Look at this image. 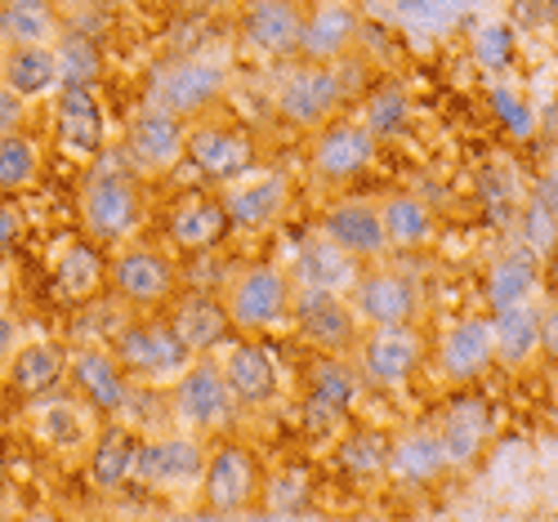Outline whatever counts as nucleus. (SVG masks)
Returning <instances> with one entry per match:
<instances>
[{
  "label": "nucleus",
  "mask_w": 558,
  "mask_h": 522,
  "mask_svg": "<svg viewBox=\"0 0 558 522\" xmlns=\"http://www.w3.org/2000/svg\"><path fill=\"white\" fill-rule=\"evenodd\" d=\"M76 215H81V232L95 246L134 242V232L144 228V183H138V174L121 157L104 153L81 174Z\"/></svg>",
  "instance_id": "1"
},
{
  "label": "nucleus",
  "mask_w": 558,
  "mask_h": 522,
  "mask_svg": "<svg viewBox=\"0 0 558 522\" xmlns=\"http://www.w3.org/2000/svg\"><path fill=\"white\" fill-rule=\"evenodd\" d=\"M170 420L179 424L183 434L193 438H219L232 429V420H238V402H232L228 393V379L219 371V357L215 353H197L189 357V366H183L170 385Z\"/></svg>",
  "instance_id": "2"
},
{
  "label": "nucleus",
  "mask_w": 558,
  "mask_h": 522,
  "mask_svg": "<svg viewBox=\"0 0 558 522\" xmlns=\"http://www.w3.org/2000/svg\"><path fill=\"white\" fill-rule=\"evenodd\" d=\"M219 300L238 336H268V330L291 326L295 281L282 264H242L223 281Z\"/></svg>",
  "instance_id": "3"
},
{
  "label": "nucleus",
  "mask_w": 558,
  "mask_h": 522,
  "mask_svg": "<svg viewBox=\"0 0 558 522\" xmlns=\"http://www.w3.org/2000/svg\"><path fill=\"white\" fill-rule=\"evenodd\" d=\"M366 379L353 366L349 353H317V362L304 375L300 393V424L308 438H336L349 429L353 406L362 402Z\"/></svg>",
  "instance_id": "4"
},
{
  "label": "nucleus",
  "mask_w": 558,
  "mask_h": 522,
  "mask_svg": "<svg viewBox=\"0 0 558 522\" xmlns=\"http://www.w3.org/2000/svg\"><path fill=\"white\" fill-rule=\"evenodd\" d=\"M108 349L117 353V362L125 366L134 385H153V389H166L193 357L170 330L166 313H134L130 321H121L112 330Z\"/></svg>",
  "instance_id": "5"
},
{
  "label": "nucleus",
  "mask_w": 558,
  "mask_h": 522,
  "mask_svg": "<svg viewBox=\"0 0 558 522\" xmlns=\"http://www.w3.org/2000/svg\"><path fill=\"white\" fill-rule=\"evenodd\" d=\"M206 469V438L193 434H157L138 442L130 491H148L161 500H197V483Z\"/></svg>",
  "instance_id": "6"
},
{
  "label": "nucleus",
  "mask_w": 558,
  "mask_h": 522,
  "mask_svg": "<svg viewBox=\"0 0 558 522\" xmlns=\"http://www.w3.org/2000/svg\"><path fill=\"white\" fill-rule=\"evenodd\" d=\"M264 464L251 447L242 442H219L206 451V469L197 483V509L210 518H238L259 509L264 496Z\"/></svg>",
  "instance_id": "7"
},
{
  "label": "nucleus",
  "mask_w": 558,
  "mask_h": 522,
  "mask_svg": "<svg viewBox=\"0 0 558 522\" xmlns=\"http://www.w3.org/2000/svg\"><path fill=\"white\" fill-rule=\"evenodd\" d=\"M223 94H228V63L193 54V59L161 63L148 81L144 104L166 108L179 121H202V117H210V108H219Z\"/></svg>",
  "instance_id": "8"
},
{
  "label": "nucleus",
  "mask_w": 558,
  "mask_h": 522,
  "mask_svg": "<svg viewBox=\"0 0 558 522\" xmlns=\"http://www.w3.org/2000/svg\"><path fill=\"white\" fill-rule=\"evenodd\" d=\"M108 291L130 313H161L179 291V272L166 251L144 242H121L112 246L108 259Z\"/></svg>",
  "instance_id": "9"
},
{
  "label": "nucleus",
  "mask_w": 558,
  "mask_h": 522,
  "mask_svg": "<svg viewBox=\"0 0 558 522\" xmlns=\"http://www.w3.org/2000/svg\"><path fill=\"white\" fill-rule=\"evenodd\" d=\"M344 104V76L340 63H304L295 59V68H287L277 76L272 89V112L287 125L313 134L317 125H327L331 117H340Z\"/></svg>",
  "instance_id": "10"
},
{
  "label": "nucleus",
  "mask_w": 558,
  "mask_h": 522,
  "mask_svg": "<svg viewBox=\"0 0 558 522\" xmlns=\"http://www.w3.org/2000/svg\"><path fill=\"white\" fill-rule=\"evenodd\" d=\"M349 308L357 326H421V281L407 268L380 259V264H362L357 281L349 287Z\"/></svg>",
  "instance_id": "11"
},
{
  "label": "nucleus",
  "mask_w": 558,
  "mask_h": 522,
  "mask_svg": "<svg viewBox=\"0 0 558 522\" xmlns=\"http://www.w3.org/2000/svg\"><path fill=\"white\" fill-rule=\"evenodd\" d=\"M425 353L429 349L421 326H362L349 357L371 389L393 393L415 379V371L425 366Z\"/></svg>",
  "instance_id": "12"
},
{
  "label": "nucleus",
  "mask_w": 558,
  "mask_h": 522,
  "mask_svg": "<svg viewBox=\"0 0 558 522\" xmlns=\"http://www.w3.org/2000/svg\"><path fill=\"white\" fill-rule=\"evenodd\" d=\"M380 157V144L357 117H331L308 138V174L317 187H349Z\"/></svg>",
  "instance_id": "13"
},
{
  "label": "nucleus",
  "mask_w": 558,
  "mask_h": 522,
  "mask_svg": "<svg viewBox=\"0 0 558 522\" xmlns=\"http://www.w3.org/2000/svg\"><path fill=\"white\" fill-rule=\"evenodd\" d=\"M259 161V148L251 130L232 125V121H189V148H183V166H193L197 179H206L210 187H228L242 174H251Z\"/></svg>",
  "instance_id": "14"
},
{
  "label": "nucleus",
  "mask_w": 558,
  "mask_h": 522,
  "mask_svg": "<svg viewBox=\"0 0 558 522\" xmlns=\"http://www.w3.org/2000/svg\"><path fill=\"white\" fill-rule=\"evenodd\" d=\"M183 148H189V121H179L166 108H134V117L125 121L121 134V161L138 174V179H157L183 166Z\"/></svg>",
  "instance_id": "15"
},
{
  "label": "nucleus",
  "mask_w": 558,
  "mask_h": 522,
  "mask_svg": "<svg viewBox=\"0 0 558 522\" xmlns=\"http://www.w3.org/2000/svg\"><path fill=\"white\" fill-rule=\"evenodd\" d=\"M99 424H104V415L85 398H76L68 385L27 402V434L59 460L85 456L89 442H95V434H99Z\"/></svg>",
  "instance_id": "16"
},
{
  "label": "nucleus",
  "mask_w": 558,
  "mask_h": 522,
  "mask_svg": "<svg viewBox=\"0 0 558 522\" xmlns=\"http://www.w3.org/2000/svg\"><path fill=\"white\" fill-rule=\"evenodd\" d=\"M300 32H304L300 0H242L238 5V50L259 63H295Z\"/></svg>",
  "instance_id": "17"
},
{
  "label": "nucleus",
  "mask_w": 558,
  "mask_h": 522,
  "mask_svg": "<svg viewBox=\"0 0 558 522\" xmlns=\"http://www.w3.org/2000/svg\"><path fill=\"white\" fill-rule=\"evenodd\" d=\"M219 371L228 379V393L242 411H272L282 402L287 385H282V371H277L272 349L259 336H238L228 340L219 353Z\"/></svg>",
  "instance_id": "18"
},
{
  "label": "nucleus",
  "mask_w": 558,
  "mask_h": 522,
  "mask_svg": "<svg viewBox=\"0 0 558 522\" xmlns=\"http://www.w3.org/2000/svg\"><path fill=\"white\" fill-rule=\"evenodd\" d=\"M496 406L483 398V393H460L451 398L438 420H434V429L442 438V451H447V464L451 473H470L487 460L492 442H496Z\"/></svg>",
  "instance_id": "19"
},
{
  "label": "nucleus",
  "mask_w": 558,
  "mask_h": 522,
  "mask_svg": "<svg viewBox=\"0 0 558 522\" xmlns=\"http://www.w3.org/2000/svg\"><path fill=\"white\" fill-rule=\"evenodd\" d=\"M68 389L76 398H85L104 420L125 415L130 398H134V379L125 375V366L117 362V353L99 340H85L68 349Z\"/></svg>",
  "instance_id": "20"
},
{
  "label": "nucleus",
  "mask_w": 558,
  "mask_h": 522,
  "mask_svg": "<svg viewBox=\"0 0 558 522\" xmlns=\"http://www.w3.org/2000/svg\"><path fill=\"white\" fill-rule=\"evenodd\" d=\"M223 210L232 219V232H268L287 219L291 202H295V179L291 170H251L238 183L219 187Z\"/></svg>",
  "instance_id": "21"
},
{
  "label": "nucleus",
  "mask_w": 558,
  "mask_h": 522,
  "mask_svg": "<svg viewBox=\"0 0 558 522\" xmlns=\"http://www.w3.org/2000/svg\"><path fill=\"white\" fill-rule=\"evenodd\" d=\"M54 144L63 157L89 166L108 153V117L95 85H59L54 94Z\"/></svg>",
  "instance_id": "22"
},
{
  "label": "nucleus",
  "mask_w": 558,
  "mask_h": 522,
  "mask_svg": "<svg viewBox=\"0 0 558 522\" xmlns=\"http://www.w3.org/2000/svg\"><path fill=\"white\" fill-rule=\"evenodd\" d=\"M434 366L442 375V385L464 389L478 385V379L496 366V344H492V317L470 313L442 326V336L434 344Z\"/></svg>",
  "instance_id": "23"
},
{
  "label": "nucleus",
  "mask_w": 558,
  "mask_h": 522,
  "mask_svg": "<svg viewBox=\"0 0 558 522\" xmlns=\"http://www.w3.org/2000/svg\"><path fill=\"white\" fill-rule=\"evenodd\" d=\"M291 330L317 353H353L357 344V317L349 308V295L336 291H304L295 287L291 300Z\"/></svg>",
  "instance_id": "24"
},
{
  "label": "nucleus",
  "mask_w": 558,
  "mask_h": 522,
  "mask_svg": "<svg viewBox=\"0 0 558 522\" xmlns=\"http://www.w3.org/2000/svg\"><path fill=\"white\" fill-rule=\"evenodd\" d=\"M442 478H451V464H447V451H442L434 420L407 424V429H398L389 438V487L429 491Z\"/></svg>",
  "instance_id": "25"
},
{
  "label": "nucleus",
  "mask_w": 558,
  "mask_h": 522,
  "mask_svg": "<svg viewBox=\"0 0 558 522\" xmlns=\"http://www.w3.org/2000/svg\"><path fill=\"white\" fill-rule=\"evenodd\" d=\"M232 219L223 210L219 187L215 193H193V197H179L166 215V242L179 255H210L228 242Z\"/></svg>",
  "instance_id": "26"
},
{
  "label": "nucleus",
  "mask_w": 558,
  "mask_h": 522,
  "mask_svg": "<svg viewBox=\"0 0 558 522\" xmlns=\"http://www.w3.org/2000/svg\"><path fill=\"white\" fill-rule=\"evenodd\" d=\"M317 232L336 242L349 259L357 264H380L389 259V242H385V228H380V206L376 202H336L322 210Z\"/></svg>",
  "instance_id": "27"
},
{
  "label": "nucleus",
  "mask_w": 558,
  "mask_h": 522,
  "mask_svg": "<svg viewBox=\"0 0 558 522\" xmlns=\"http://www.w3.org/2000/svg\"><path fill=\"white\" fill-rule=\"evenodd\" d=\"M161 313H166L170 330L179 336V344L189 349L193 357H197V353H215V349H223L232 336H238V330H232V321H228L223 300L210 295V291H189V295L174 291V300H170Z\"/></svg>",
  "instance_id": "28"
},
{
  "label": "nucleus",
  "mask_w": 558,
  "mask_h": 522,
  "mask_svg": "<svg viewBox=\"0 0 558 522\" xmlns=\"http://www.w3.org/2000/svg\"><path fill=\"white\" fill-rule=\"evenodd\" d=\"M362 36V14L349 0H322V5L304 10V32H300V59L304 63H344Z\"/></svg>",
  "instance_id": "29"
},
{
  "label": "nucleus",
  "mask_w": 558,
  "mask_h": 522,
  "mask_svg": "<svg viewBox=\"0 0 558 522\" xmlns=\"http://www.w3.org/2000/svg\"><path fill=\"white\" fill-rule=\"evenodd\" d=\"M138 442H144V438H138L130 424H121V415L104 420L99 434H95V442H89V451L81 456V460H85L89 487L104 491V496L130 491V483H134V460H138Z\"/></svg>",
  "instance_id": "30"
},
{
  "label": "nucleus",
  "mask_w": 558,
  "mask_h": 522,
  "mask_svg": "<svg viewBox=\"0 0 558 522\" xmlns=\"http://www.w3.org/2000/svg\"><path fill=\"white\" fill-rule=\"evenodd\" d=\"M287 272H291L295 287H304V291H336V295H349V287L357 281L362 264L349 259L336 242H327V236L313 228V232H304L300 242H295V255L287 259Z\"/></svg>",
  "instance_id": "31"
},
{
  "label": "nucleus",
  "mask_w": 558,
  "mask_h": 522,
  "mask_svg": "<svg viewBox=\"0 0 558 522\" xmlns=\"http://www.w3.org/2000/svg\"><path fill=\"white\" fill-rule=\"evenodd\" d=\"M0 375H5V389L19 402H36V398H45V393H54V389L68 385V344L23 340Z\"/></svg>",
  "instance_id": "32"
},
{
  "label": "nucleus",
  "mask_w": 558,
  "mask_h": 522,
  "mask_svg": "<svg viewBox=\"0 0 558 522\" xmlns=\"http://www.w3.org/2000/svg\"><path fill=\"white\" fill-rule=\"evenodd\" d=\"M492 344H496V366L514 375L545 362L541 357V304L523 300V304L492 308Z\"/></svg>",
  "instance_id": "33"
},
{
  "label": "nucleus",
  "mask_w": 558,
  "mask_h": 522,
  "mask_svg": "<svg viewBox=\"0 0 558 522\" xmlns=\"http://www.w3.org/2000/svg\"><path fill=\"white\" fill-rule=\"evenodd\" d=\"M0 81H5L19 99H50L63 85L54 45H5L0 50Z\"/></svg>",
  "instance_id": "34"
},
{
  "label": "nucleus",
  "mask_w": 558,
  "mask_h": 522,
  "mask_svg": "<svg viewBox=\"0 0 558 522\" xmlns=\"http://www.w3.org/2000/svg\"><path fill=\"white\" fill-rule=\"evenodd\" d=\"M380 206V228H385V242H389V255H402V251H425L434 236H438V215L425 197L415 193H389Z\"/></svg>",
  "instance_id": "35"
},
{
  "label": "nucleus",
  "mask_w": 558,
  "mask_h": 522,
  "mask_svg": "<svg viewBox=\"0 0 558 522\" xmlns=\"http://www.w3.org/2000/svg\"><path fill=\"white\" fill-rule=\"evenodd\" d=\"M541 255H532L527 246H509L500 251L487 272H483V295H487V308H505V304H523V300H536V287H541Z\"/></svg>",
  "instance_id": "36"
},
{
  "label": "nucleus",
  "mask_w": 558,
  "mask_h": 522,
  "mask_svg": "<svg viewBox=\"0 0 558 522\" xmlns=\"http://www.w3.org/2000/svg\"><path fill=\"white\" fill-rule=\"evenodd\" d=\"M336 469L362 491L389 487V438L376 429H349L336 434Z\"/></svg>",
  "instance_id": "37"
},
{
  "label": "nucleus",
  "mask_w": 558,
  "mask_h": 522,
  "mask_svg": "<svg viewBox=\"0 0 558 522\" xmlns=\"http://www.w3.org/2000/svg\"><path fill=\"white\" fill-rule=\"evenodd\" d=\"M108 287V259L104 251L89 242H72L63 246L59 264H54V291L63 304H89V300H99Z\"/></svg>",
  "instance_id": "38"
},
{
  "label": "nucleus",
  "mask_w": 558,
  "mask_h": 522,
  "mask_svg": "<svg viewBox=\"0 0 558 522\" xmlns=\"http://www.w3.org/2000/svg\"><path fill=\"white\" fill-rule=\"evenodd\" d=\"M357 121L366 125V134L376 138L380 148H385V144H398V138L411 130V89H407L402 81H393V76L376 81V85L366 89Z\"/></svg>",
  "instance_id": "39"
},
{
  "label": "nucleus",
  "mask_w": 558,
  "mask_h": 522,
  "mask_svg": "<svg viewBox=\"0 0 558 522\" xmlns=\"http://www.w3.org/2000/svg\"><path fill=\"white\" fill-rule=\"evenodd\" d=\"M40 179V144L23 130L0 134V197H19Z\"/></svg>",
  "instance_id": "40"
},
{
  "label": "nucleus",
  "mask_w": 558,
  "mask_h": 522,
  "mask_svg": "<svg viewBox=\"0 0 558 522\" xmlns=\"http://www.w3.org/2000/svg\"><path fill=\"white\" fill-rule=\"evenodd\" d=\"M54 5H5L0 0V45H54L59 40Z\"/></svg>",
  "instance_id": "41"
},
{
  "label": "nucleus",
  "mask_w": 558,
  "mask_h": 522,
  "mask_svg": "<svg viewBox=\"0 0 558 522\" xmlns=\"http://www.w3.org/2000/svg\"><path fill=\"white\" fill-rule=\"evenodd\" d=\"M509 223H514V242L527 246L532 255L545 259V255L558 251V215L549 206H541L532 193L519 202V210H514V219H509Z\"/></svg>",
  "instance_id": "42"
},
{
  "label": "nucleus",
  "mask_w": 558,
  "mask_h": 522,
  "mask_svg": "<svg viewBox=\"0 0 558 522\" xmlns=\"http://www.w3.org/2000/svg\"><path fill=\"white\" fill-rule=\"evenodd\" d=\"M54 54H59V72H63V85H95L99 81V45L81 36V32H59L54 40Z\"/></svg>",
  "instance_id": "43"
},
{
  "label": "nucleus",
  "mask_w": 558,
  "mask_h": 522,
  "mask_svg": "<svg viewBox=\"0 0 558 522\" xmlns=\"http://www.w3.org/2000/svg\"><path fill=\"white\" fill-rule=\"evenodd\" d=\"M474 54L487 72H505L509 59H514V36H509V27L500 23H487L478 36H474Z\"/></svg>",
  "instance_id": "44"
},
{
  "label": "nucleus",
  "mask_w": 558,
  "mask_h": 522,
  "mask_svg": "<svg viewBox=\"0 0 558 522\" xmlns=\"http://www.w3.org/2000/svg\"><path fill=\"white\" fill-rule=\"evenodd\" d=\"M492 108H496V117H500L509 130H514V134H523V130H527V121H532V117H527V108H523V99H519V94H509L505 85H496V89H492Z\"/></svg>",
  "instance_id": "45"
},
{
  "label": "nucleus",
  "mask_w": 558,
  "mask_h": 522,
  "mask_svg": "<svg viewBox=\"0 0 558 522\" xmlns=\"http://www.w3.org/2000/svg\"><path fill=\"white\" fill-rule=\"evenodd\" d=\"M23 121H27V99H19V94L0 81V134L23 130Z\"/></svg>",
  "instance_id": "46"
},
{
  "label": "nucleus",
  "mask_w": 558,
  "mask_h": 522,
  "mask_svg": "<svg viewBox=\"0 0 558 522\" xmlns=\"http://www.w3.org/2000/svg\"><path fill=\"white\" fill-rule=\"evenodd\" d=\"M19 242H23V215H19V206L0 197V255H10Z\"/></svg>",
  "instance_id": "47"
},
{
  "label": "nucleus",
  "mask_w": 558,
  "mask_h": 522,
  "mask_svg": "<svg viewBox=\"0 0 558 522\" xmlns=\"http://www.w3.org/2000/svg\"><path fill=\"white\" fill-rule=\"evenodd\" d=\"M541 357L558 362V300L541 304Z\"/></svg>",
  "instance_id": "48"
},
{
  "label": "nucleus",
  "mask_w": 558,
  "mask_h": 522,
  "mask_svg": "<svg viewBox=\"0 0 558 522\" xmlns=\"http://www.w3.org/2000/svg\"><path fill=\"white\" fill-rule=\"evenodd\" d=\"M23 344V326L10 308H0V371H5V362L14 357V349Z\"/></svg>",
  "instance_id": "49"
},
{
  "label": "nucleus",
  "mask_w": 558,
  "mask_h": 522,
  "mask_svg": "<svg viewBox=\"0 0 558 522\" xmlns=\"http://www.w3.org/2000/svg\"><path fill=\"white\" fill-rule=\"evenodd\" d=\"M532 197L558 215V166H549V170H545V174L532 183Z\"/></svg>",
  "instance_id": "50"
},
{
  "label": "nucleus",
  "mask_w": 558,
  "mask_h": 522,
  "mask_svg": "<svg viewBox=\"0 0 558 522\" xmlns=\"http://www.w3.org/2000/svg\"><path fill=\"white\" fill-rule=\"evenodd\" d=\"M193 5H202V10H210V14H223V10H238L242 0H193Z\"/></svg>",
  "instance_id": "51"
},
{
  "label": "nucleus",
  "mask_w": 558,
  "mask_h": 522,
  "mask_svg": "<svg viewBox=\"0 0 558 522\" xmlns=\"http://www.w3.org/2000/svg\"><path fill=\"white\" fill-rule=\"evenodd\" d=\"M5 5H54V0H5Z\"/></svg>",
  "instance_id": "52"
}]
</instances>
